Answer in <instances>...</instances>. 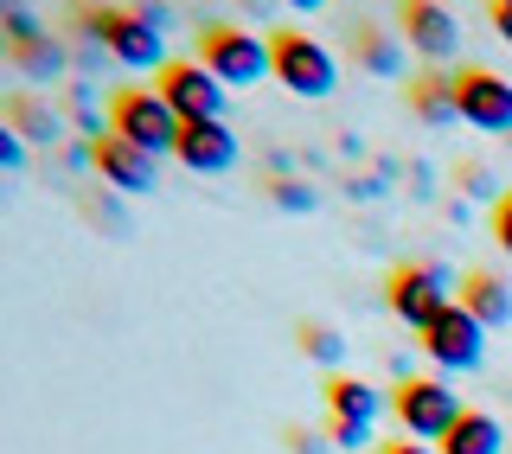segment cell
<instances>
[{"label":"cell","instance_id":"15","mask_svg":"<svg viewBox=\"0 0 512 454\" xmlns=\"http://www.w3.org/2000/svg\"><path fill=\"white\" fill-rule=\"evenodd\" d=\"M404 52L410 45L384 26H352V58H359L365 77H404Z\"/></svg>","mask_w":512,"mask_h":454},{"label":"cell","instance_id":"38","mask_svg":"<svg viewBox=\"0 0 512 454\" xmlns=\"http://www.w3.org/2000/svg\"><path fill=\"white\" fill-rule=\"evenodd\" d=\"M500 7H512V0H500Z\"/></svg>","mask_w":512,"mask_h":454},{"label":"cell","instance_id":"31","mask_svg":"<svg viewBox=\"0 0 512 454\" xmlns=\"http://www.w3.org/2000/svg\"><path fill=\"white\" fill-rule=\"evenodd\" d=\"M487 20H493V32H500V39L512 45V7H500V0H493V7H487Z\"/></svg>","mask_w":512,"mask_h":454},{"label":"cell","instance_id":"27","mask_svg":"<svg viewBox=\"0 0 512 454\" xmlns=\"http://www.w3.org/2000/svg\"><path fill=\"white\" fill-rule=\"evenodd\" d=\"M0 32L20 45V39H32V32H45V26H39V13H26V7H20V13H7V20H0Z\"/></svg>","mask_w":512,"mask_h":454},{"label":"cell","instance_id":"20","mask_svg":"<svg viewBox=\"0 0 512 454\" xmlns=\"http://www.w3.org/2000/svg\"><path fill=\"white\" fill-rule=\"evenodd\" d=\"M64 109H71V122L84 128L90 141H96V135H109V128H103V122H109V109L96 103V84H90V77H77V84L64 90Z\"/></svg>","mask_w":512,"mask_h":454},{"label":"cell","instance_id":"3","mask_svg":"<svg viewBox=\"0 0 512 454\" xmlns=\"http://www.w3.org/2000/svg\"><path fill=\"white\" fill-rule=\"evenodd\" d=\"M384 307L423 339L448 307H455V275L442 263H404V269H391V282H384Z\"/></svg>","mask_w":512,"mask_h":454},{"label":"cell","instance_id":"21","mask_svg":"<svg viewBox=\"0 0 512 454\" xmlns=\"http://www.w3.org/2000/svg\"><path fill=\"white\" fill-rule=\"evenodd\" d=\"M301 352H308L314 365H340L346 359V333L340 327H327V320H301Z\"/></svg>","mask_w":512,"mask_h":454},{"label":"cell","instance_id":"9","mask_svg":"<svg viewBox=\"0 0 512 454\" xmlns=\"http://www.w3.org/2000/svg\"><path fill=\"white\" fill-rule=\"evenodd\" d=\"M423 359L436 371H480V365H487V327L455 301L436 327L423 333Z\"/></svg>","mask_w":512,"mask_h":454},{"label":"cell","instance_id":"36","mask_svg":"<svg viewBox=\"0 0 512 454\" xmlns=\"http://www.w3.org/2000/svg\"><path fill=\"white\" fill-rule=\"evenodd\" d=\"M7 13H20V0H0V20H7Z\"/></svg>","mask_w":512,"mask_h":454},{"label":"cell","instance_id":"5","mask_svg":"<svg viewBox=\"0 0 512 454\" xmlns=\"http://www.w3.org/2000/svg\"><path fill=\"white\" fill-rule=\"evenodd\" d=\"M461 410H468V403L455 397V384H448V378H404L391 391L397 429H404L410 442H429V448H442V435L461 423Z\"/></svg>","mask_w":512,"mask_h":454},{"label":"cell","instance_id":"10","mask_svg":"<svg viewBox=\"0 0 512 454\" xmlns=\"http://www.w3.org/2000/svg\"><path fill=\"white\" fill-rule=\"evenodd\" d=\"M397 39H404L416 58L448 64L461 52V20L442 7V0H397Z\"/></svg>","mask_w":512,"mask_h":454},{"label":"cell","instance_id":"28","mask_svg":"<svg viewBox=\"0 0 512 454\" xmlns=\"http://www.w3.org/2000/svg\"><path fill=\"white\" fill-rule=\"evenodd\" d=\"M135 13H141V20H148L154 32H167V26H173V7H167V0H135Z\"/></svg>","mask_w":512,"mask_h":454},{"label":"cell","instance_id":"18","mask_svg":"<svg viewBox=\"0 0 512 454\" xmlns=\"http://www.w3.org/2000/svg\"><path fill=\"white\" fill-rule=\"evenodd\" d=\"M13 71L32 77V84H58L71 71V52H64V39H52V32H32V39L13 45Z\"/></svg>","mask_w":512,"mask_h":454},{"label":"cell","instance_id":"6","mask_svg":"<svg viewBox=\"0 0 512 454\" xmlns=\"http://www.w3.org/2000/svg\"><path fill=\"white\" fill-rule=\"evenodd\" d=\"M180 116L167 109V96L160 90H116L109 96V135H122V141H135L141 154H173L180 148Z\"/></svg>","mask_w":512,"mask_h":454},{"label":"cell","instance_id":"22","mask_svg":"<svg viewBox=\"0 0 512 454\" xmlns=\"http://www.w3.org/2000/svg\"><path fill=\"white\" fill-rule=\"evenodd\" d=\"M455 186H461V199H487V205H500V180H493V167L487 160H461V173H455Z\"/></svg>","mask_w":512,"mask_h":454},{"label":"cell","instance_id":"4","mask_svg":"<svg viewBox=\"0 0 512 454\" xmlns=\"http://www.w3.org/2000/svg\"><path fill=\"white\" fill-rule=\"evenodd\" d=\"M269 52H276V84L288 96H308V103H320V96L340 90V58H333L320 39H308L301 26L269 32Z\"/></svg>","mask_w":512,"mask_h":454},{"label":"cell","instance_id":"37","mask_svg":"<svg viewBox=\"0 0 512 454\" xmlns=\"http://www.w3.org/2000/svg\"><path fill=\"white\" fill-rule=\"evenodd\" d=\"M0 58H13V39H7V32H0Z\"/></svg>","mask_w":512,"mask_h":454},{"label":"cell","instance_id":"16","mask_svg":"<svg viewBox=\"0 0 512 454\" xmlns=\"http://www.w3.org/2000/svg\"><path fill=\"white\" fill-rule=\"evenodd\" d=\"M404 103H410V116H416V122H429V128H448V122H461V109H455V77H436V71L410 77Z\"/></svg>","mask_w":512,"mask_h":454},{"label":"cell","instance_id":"25","mask_svg":"<svg viewBox=\"0 0 512 454\" xmlns=\"http://www.w3.org/2000/svg\"><path fill=\"white\" fill-rule=\"evenodd\" d=\"M327 442L333 448H372V423H340V416H333V423H327Z\"/></svg>","mask_w":512,"mask_h":454},{"label":"cell","instance_id":"24","mask_svg":"<svg viewBox=\"0 0 512 454\" xmlns=\"http://www.w3.org/2000/svg\"><path fill=\"white\" fill-rule=\"evenodd\" d=\"M26 154H32V148L20 141V128L0 116V173H20V167H26Z\"/></svg>","mask_w":512,"mask_h":454},{"label":"cell","instance_id":"7","mask_svg":"<svg viewBox=\"0 0 512 454\" xmlns=\"http://www.w3.org/2000/svg\"><path fill=\"white\" fill-rule=\"evenodd\" d=\"M154 90L167 96V109H173V116H180L186 128H192V122H224V96H231L199 58H173L167 71H160V84H154Z\"/></svg>","mask_w":512,"mask_h":454},{"label":"cell","instance_id":"8","mask_svg":"<svg viewBox=\"0 0 512 454\" xmlns=\"http://www.w3.org/2000/svg\"><path fill=\"white\" fill-rule=\"evenodd\" d=\"M455 109H461L468 128H480V135H512V84L500 71L461 64L455 71Z\"/></svg>","mask_w":512,"mask_h":454},{"label":"cell","instance_id":"2","mask_svg":"<svg viewBox=\"0 0 512 454\" xmlns=\"http://www.w3.org/2000/svg\"><path fill=\"white\" fill-rule=\"evenodd\" d=\"M199 64L224 90H250V84H263V77H276V52H269V39H256L250 26H205L199 32Z\"/></svg>","mask_w":512,"mask_h":454},{"label":"cell","instance_id":"19","mask_svg":"<svg viewBox=\"0 0 512 454\" xmlns=\"http://www.w3.org/2000/svg\"><path fill=\"white\" fill-rule=\"evenodd\" d=\"M7 122L20 128L26 148H52V141L64 135V116H58L52 103H39V96H13V103H7Z\"/></svg>","mask_w":512,"mask_h":454},{"label":"cell","instance_id":"12","mask_svg":"<svg viewBox=\"0 0 512 454\" xmlns=\"http://www.w3.org/2000/svg\"><path fill=\"white\" fill-rule=\"evenodd\" d=\"M173 154H180L192 173H231L244 148H237L231 122H192V128H180V148Z\"/></svg>","mask_w":512,"mask_h":454},{"label":"cell","instance_id":"29","mask_svg":"<svg viewBox=\"0 0 512 454\" xmlns=\"http://www.w3.org/2000/svg\"><path fill=\"white\" fill-rule=\"evenodd\" d=\"M346 192H352V199H378V192H384V180H378V173H352V180H346Z\"/></svg>","mask_w":512,"mask_h":454},{"label":"cell","instance_id":"17","mask_svg":"<svg viewBox=\"0 0 512 454\" xmlns=\"http://www.w3.org/2000/svg\"><path fill=\"white\" fill-rule=\"evenodd\" d=\"M442 454H506V423L493 410H461V423L442 435Z\"/></svg>","mask_w":512,"mask_h":454},{"label":"cell","instance_id":"35","mask_svg":"<svg viewBox=\"0 0 512 454\" xmlns=\"http://www.w3.org/2000/svg\"><path fill=\"white\" fill-rule=\"evenodd\" d=\"M282 7H295V13H320L327 0H282Z\"/></svg>","mask_w":512,"mask_h":454},{"label":"cell","instance_id":"14","mask_svg":"<svg viewBox=\"0 0 512 454\" xmlns=\"http://www.w3.org/2000/svg\"><path fill=\"white\" fill-rule=\"evenodd\" d=\"M461 307H468V314H474L487 333H493V327H512V288H506L493 269H474L468 282H461Z\"/></svg>","mask_w":512,"mask_h":454},{"label":"cell","instance_id":"34","mask_svg":"<svg viewBox=\"0 0 512 454\" xmlns=\"http://www.w3.org/2000/svg\"><path fill=\"white\" fill-rule=\"evenodd\" d=\"M237 7H244V13H256V20H263V13L276 7V0H237Z\"/></svg>","mask_w":512,"mask_h":454},{"label":"cell","instance_id":"32","mask_svg":"<svg viewBox=\"0 0 512 454\" xmlns=\"http://www.w3.org/2000/svg\"><path fill=\"white\" fill-rule=\"evenodd\" d=\"M378 454H442V448H429V442H410V435H404V442H384Z\"/></svg>","mask_w":512,"mask_h":454},{"label":"cell","instance_id":"23","mask_svg":"<svg viewBox=\"0 0 512 454\" xmlns=\"http://www.w3.org/2000/svg\"><path fill=\"white\" fill-rule=\"evenodd\" d=\"M269 199H276V212H314V186L308 180H269Z\"/></svg>","mask_w":512,"mask_h":454},{"label":"cell","instance_id":"13","mask_svg":"<svg viewBox=\"0 0 512 454\" xmlns=\"http://www.w3.org/2000/svg\"><path fill=\"white\" fill-rule=\"evenodd\" d=\"M327 410L340 416V423H378V410H391V397H384L372 378H359V371H333L327 378Z\"/></svg>","mask_w":512,"mask_h":454},{"label":"cell","instance_id":"33","mask_svg":"<svg viewBox=\"0 0 512 454\" xmlns=\"http://www.w3.org/2000/svg\"><path fill=\"white\" fill-rule=\"evenodd\" d=\"M288 448H295V454H327V448H320L308 429H288Z\"/></svg>","mask_w":512,"mask_h":454},{"label":"cell","instance_id":"26","mask_svg":"<svg viewBox=\"0 0 512 454\" xmlns=\"http://www.w3.org/2000/svg\"><path fill=\"white\" fill-rule=\"evenodd\" d=\"M493 243L512 256V192H500V205H493Z\"/></svg>","mask_w":512,"mask_h":454},{"label":"cell","instance_id":"11","mask_svg":"<svg viewBox=\"0 0 512 454\" xmlns=\"http://www.w3.org/2000/svg\"><path fill=\"white\" fill-rule=\"evenodd\" d=\"M90 167H96V180H103V192H122V199L154 192V154H141L135 141H122V135H96Z\"/></svg>","mask_w":512,"mask_h":454},{"label":"cell","instance_id":"1","mask_svg":"<svg viewBox=\"0 0 512 454\" xmlns=\"http://www.w3.org/2000/svg\"><path fill=\"white\" fill-rule=\"evenodd\" d=\"M71 26L103 45L109 64H122V71H167L173 64L167 58V32H154L135 7H90V0H77Z\"/></svg>","mask_w":512,"mask_h":454},{"label":"cell","instance_id":"30","mask_svg":"<svg viewBox=\"0 0 512 454\" xmlns=\"http://www.w3.org/2000/svg\"><path fill=\"white\" fill-rule=\"evenodd\" d=\"M90 218H96V224H109V231H128V218L116 212V199H96V205H90Z\"/></svg>","mask_w":512,"mask_h":454}]
</instances>
